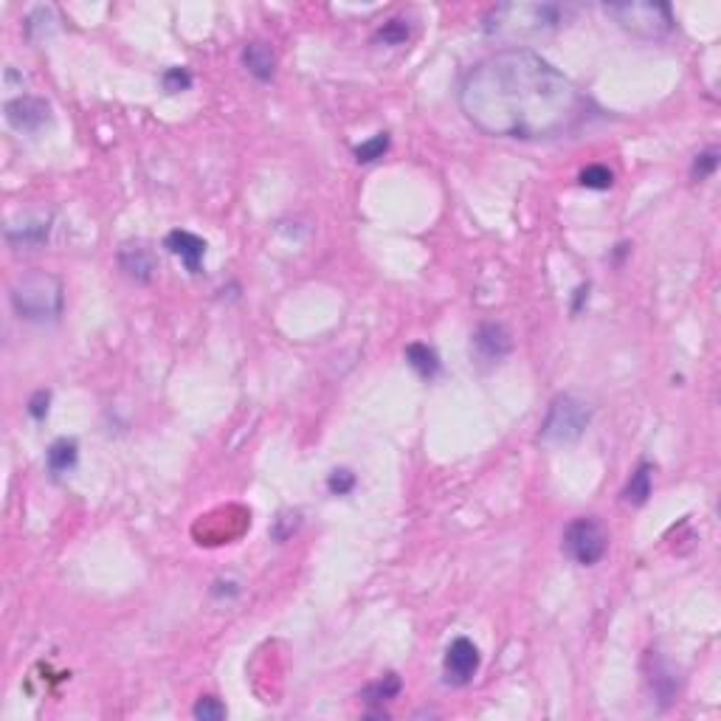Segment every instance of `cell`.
I'll use <instances>...</instances> for the list:
<instances>
[{
    "label": "cell",
    "instance_id": "1",
    "mask_svg": "<svg viewBox=\"0 0 721 721\" xmlns=\"http://www.w3.org/2000/svg\"><path fill=\"white\" fill-rule=\"evenodd\" d=\"M460 111L485 136L544 141L572 132L589 116V99L536 51L504 48L463 76Z\"/></svg>",
    "mask_w": 721,
    "mask_h": 721
},
{
    "label": "cell",
    "instance_id": "2",
    "mask_svg": "<svg viewBox=\"0 0 721 721\" xmlns=\"http://www.w3.org/2000/svg\"><path fill=\"white\" fill-rule=\"evenodd\" d=\"M570 9L560 4H550V0H539V4H499L493 6L485 20L482 29L488 37L496 40H521V37H544L558 32L567 23Z\"/></svg>",
    "mask_w": 721,
    "mask_h": 721
},
{
    "label": "cell",
    "instance_id": "3",
    "mask_svg": "<svg viewBox=\"0 0 721 721\" xmlns=\"http://www.w3.org/2000/svg\"><path fill=\"white\" fill-rule=\"evenodd\" d=\"M9 302L17 318L23 322H54L63 313L65 293L63 282L48 271H29L20 274L9 287Z\"/></svg>",
    "mask_w": 721,
    "mask_h": 721
},
{
    "label": "cell",
    "instance_id": "4",
    "mask_svg": "<svg viewBox=\"0 0 721 721\" xmlns=\"http://www.w3.org/2000/svg\"><path fill=\"white\" fill-rule=\"evenodd\" d=\"M606 15L620 25L623 32L639 40H659L671 34L674 15L671 6L651 4V0H628V4H606Z\"/></svg>",
    "mask_w": 721,
    "mask_h": 721
},
{
    "label": "cell",
    "instance_id": "5",
    "mask_svg": "<svg viewBox=\"0 0 721 721\" xmlns=\"http://www.w3.org/2000/svg\"><path fill=\"white\" fill-rule=\"evenodd\" d=\"M592 423V409L586 400L575 395H558L547 409L541 423V440L550 445H570L578 443Z\"/></svg>",
    "mask_w": 721,
    "mask_h": 721
},
{
    "label": "cell",
    "instance_id": "6",
    "mask_svg": "<svg viewBox=\"0 0 721 721\" xmlns=\"http://www.w3.org/2000/svg\"><path fill=\"white\" fill-rule=\"evenodd\" d=\"M609 550V532L592 516H580L564 530V552L580 567H595Z\"/></svg>",
    "mask_w": 721,
    "mask_h": 721
},
{
    "label": "cell",
    "instance_id": "7",
    "mask_svg": "<svg viewBox=\"0 0 721 721\" xmlns=\"http://www.w3.org/2000/svg\"><path fill=\"white\" fill-rule=\"evenodd\" d=\"M479 648L471 643L468 637H457L453 643L445 648V657H443V677H445V685H453V687H463L468 685L476 671H479Z\"/></svg>",
    "mask_w": 721,
    "mask_h": 721
},
{
    "label": "cell",
    "instance_id": "8",
    "mask_svg": "<svg viewBox=\"0 0 721 721\" xmlns=\"http://www.w3.org/2000/svg\"><path fill=\"white\" fill-rule=\"evenodd\" d=\"M4 113H6V122L12 130L17 132H40L48 122H51V108L48 102L40 99V96H17V99H9L4 104Z\"/></svg>",
    "mask_w": 721,
    "mask_h": 721
},
{
    "label": "cell",
    "instance_id": "9",
    "mask_svg": "<svg viewBox=\"0 0 721 721\" xmlns=\"http://www.w3.org/2000/svg\"><path fill=\"white\" fill-rule=\"evenodd\" d=\"M471 344H473V353L488 364H499L507 353L513 350L511 333H507L502 325H479Z\"/></svg>",
    "mask_w": 721,
    "mask_h": 721
},
{
    "label": "cell",
    "instance_id": "10",
    "mask_svg": "<svg viewBox=\"0 0 721 721\" xmlns=\"http://www.w3.org/2000/svg\"><path fill=\"white\" fill-rule=\"evenodd\" d=\"M164 246L170 248V254H175L186 265V271L200 274V265H203V257H206V239H200L192 231L175 229V231L167 234Z\"/></svg>",
    "mask_w": 721,
    "mask_h": 721
},
{
    "label": "cell",
    "instance_id": "11",
    "mask_svg": "<svg viewBox=\"0 0 721 721\" xmlns=\"http://www.w3.org/2000/svg\"><path fill=\"white\" fill-rule=\"evenodd\" d=\"M119 268L141 285H147L155 277V257L144 246H122L119 251Z\"/></svg>",
    "mask_w": 721,
    "mask_h": 721
},
{
    "label": "cell",
    "instance_id": "12",
    "mask_svg": "<svg viewBox=\"0 0 721 721\" xmlns=\"http://www.w3.org/2000/svg\"><path fill=\"white\" fill-rule=\"evenodd\" d=\"M243 65L246 71L259 79V83H271L274 73H277V54H274V48L268 43H262V40H254L243 48Z\"/></svg>",
    "mask_w": 721,
    "mask_h": 721
},
{
    "label": "cell",
    "instance_id": "13",
    "mask_svg": "<svg viewBox=\"0 0 721 721\" xmlns=\"http://www.w3.org/2000/svg\"><path fill=\"white\" fill-rule=\"evenodd\" d=\"M406 364L425 381H432V378L440 375V356L432 350L429 344H420V341L409 344L406 346Z\"/></svg>",
    "mask_w": 721,
    "mask_h": 721
},
{
    "label": "cell",
    "instance_id": "14",
    "mask_svg": "<svg viewBox=\"0 0 721 721\" xmlns=\"http://www.w3.org/2000/svg\"><path fill=\"white\" fill-rule=\"evenodd\" d=\"M651 479H654V465L639 463L628 479V485L623 488V502H628L631 507H643L651 496Z\"/></svg>",
    "mask_w": 721,
    "mask_h": 721
},
{
    "label": "cell",
    "instance_id": "15",
    "mask_svg": "<svg viewBox=\"0 0 721 721\" xmlns=\"http://www.w3.org/2000/svg\"><path fill=\"white\" fill-rule=\"evenodd\" d=\"M76 457H79V448L68 437L57 440L54 445L45 451V463H48V471L51 473H68L76 465Z\"/></svg>",
    "mask_w": 721,
    "mask_h": 721
},
{
    "label": "cell",
    "instance_id": "16",
    "mask_svg": "<svg viewBox=\"0 0 721 721\" xmlns=\"http://www.w3.org/2000/svg\"><path fill=\"white\" fill-rule=\"evenodd\" d=\"M404 690V682H400L397 674H386L375 682H369L364 690H361V699L366 705H384V702H392L397 693Z\"/></svg>",
    "mask_w": 721,
    "mask_h": 721
},
{
    "label": "cell",
    "instance_id": "17",
    "mask_svg": "<svg viewBox=\"0 0 721 721\" xmlns=\"http://www.w3.org/2000/svg\"><path fill=\"white\" fill-rule=\"evenodd\" d=\"M578 183L586 186V190H611V183H614V172L603 164H592V167H586L580 175H578Z\"/></svg>",
    "mask_w": 721,
    "mask_h": 721
},
{
    "label": "cell",
    "instance_id": "18",
    "mask_svg": "<svg viewBox=\"0 0 721 721\" xmlns=\"http://www.w3.org/2000/svg\"><path fill=\"white\" fill-rule=\"evenodd\" d=\"M386 150H389V132H378V136H372L369 141L356 147V161L372 164V161H378V158H384Z\"/></svg>",
    "mask_w": 721,
    "mask_h": 721
},
{
    "label": "cell",
    "instance_id": "19",
    "mask_svg": "<svg viewBox=\"0 0 721 721\" xmlns=\"http://www.w3.org/2000/svg\"><path fill=\"white\" fill-rule=\"evenodd\" d=\"M226 705L218 697H200L192 707V716L198 721H223L226 718Z\"/></svg>",
    "mask_w": 721,
    "mask_h": 721
},
{
    "label": "cell",
    "instance_id": "20",
    "mask_svg": "<svg viewBox=\"0 0 721 721\" xmlns=\"http://www.w3.org/2000/svg\"><path fill=\"white\" fill-rule=\"evenodd\" d=\"M718 167V150L710 147L705 152H699L697 158H693V167H690V178L693 180H707Z\"/></svg>",
    "mask_w": 721,
    "mask_h": 721
},
{
    "label": "cell",
    "instance_id": "21",
    "mask_svg": "<svg viewBox=\"0 0 721 721\" xmlns=\"http://www.w3.org/2000/svg\"><path fill=\"white\" fill-rule=\"evenodd\" d=\"M409 40V25L404 20H389L384 23V29L375 34V43H384V45H400Z\"/></svg>",
    "mask_w": 721,
    "mask_h": 721
},
{
    "label": "cell",
    "instance_id": "22",
    "mask_svg": "<svg viewBox=\"0 0 721 721\" xmlns=\"http://www.w3.org/2000/svg\"><path fill=\"white\" fill-rule=\"evenodd\" d=\"M356 488V473L346 471V468H336L330 476H327V491L333 496H346Z\"/></svg>",
    "mask_w": 721,
    "mask_h": 721
},
{
    "label": "cell",
    "instance_id": "23",
    "mask_svg": "<svg viewBox=\"0 0 721 721\" xmlns=\"http://www.w3.org/2000/svg\"><path fill=\"white\" fill-rule=\"evenodd\" d=\"M161 83H164L167 93H180V91L192 88V76H190V71H186V68H170V71H164Z\"/></svg>",
    "mask_w": 721,
    "mask_h": 721
},
{
    "label": "cell",
    "instance_id": "24",
    "mask_svg": "<svg viewBox=\"0 0 721 721\" xmlns=\"http://www.w3.org/2000/svg\"><path fill=\"white\" fill-rule=\"evenodd\" d=\"M48 404H51V392L40 389V392L29 400V414H32L34 420H43V417L48 414Z\"/></svg>",
    "mask_w": 721,
    "mask_h": 721
}]
</instances>
